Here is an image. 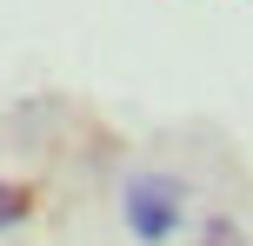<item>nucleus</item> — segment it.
Returning a JSON list of instances; mask_svg holds the SVG:
<instances>
[{"mask_svg":"<svg viewBox=\"0 0 253 246\" xmlns=\"http://www.w3.org/2000/svg\"><path fill=\"white\" fill-rule=\"evenodd\" d=\"M120 213H126V233L140 246H167L180 233V220H187V186H180L173 173H133Z\"/></svg>","mask_w":253,"mask_h":246,"instance_id":"f257e3e1","label":"nucleus"},{"mask_svg":"<svg viewBox=\"0 0 253 246\" xmlns=\"http://www.w3.org/2000/svg\"><path fill=\"white\" fill-rule=\"evenodd\" d=\"M27 213H34V200H27V186H13V180H0V233H7V226H20Z\"/></svg>","mask_w":253,"mask_h":246,"instance_id":"f03ea898","label":"nucleus"},{"mask_svg":"<svg viewBox=\"0 0 253 246\" xmlns=\"http://www.w3.org/2000/svg\"><path fill=\"white\" fill-rule=\"evenodd\" d=\"M200 246H247V240H240V226H233L227 213H213V220L200 226Z\"/></svg>","mask_w":253,"mask_h":246,"instance_id":"7ed1b4c3","label":"nucleus"}]
</instances>
